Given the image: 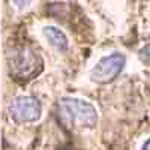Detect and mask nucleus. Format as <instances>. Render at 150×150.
Wrapping results in <instances>:
<instances>
[{"label": "nucleus", "mask_w": 150, "mask_h": 150, "mask_svg": "<svg viewBox=\"0 0 150 150\" xmlns=\"http://www.w3.org/2000/svg\"><path fill=\"white\" fill-rule=\"evenodd\" d=\"M62 110L66 112L68 119L83 128H93L96 126L98 114L93 105L78 99H63L62 101Z\"/></svg>", "instance_id": "nucleus-1"}, {"label": "nucleus", "mask_w": 150, "mask_h": 150, "mask_svg": "<svg viewBox=\"0 0 150 150\" xmlns=\"http://www.w3.org/2000/svg\"><path fill=\"white\" fill-rule=\"evenodd\" d=\"M125 63H126V57L120 53H114L108 57H104L93 68L92 80L96 83H101V84L110 83L119 77V74L122 72Z\"/></svg>", "instance_id": "nucleus-2"}, {"label": "nucleus", "mask_w": 150, "mask_h": 150, "mask_svg": "<svg viewBox=\"0 0 150 150\" xmlns=\"http://www.w3.org/2000/svg\"><path fill=\"white\" fill-rule=\"evenodd\" d=\"M9 112L17 122H35L41 116V104L36 98L20 96L9 104Z\"/></svg>", "instance_id": "nucleus-3"}, {"label": "nucleus", "mask_w": 150, "mask_h": 150, "mask_svg": "<svg viewBox=\"0 0 150 150\" xmlns=\"http://www.w3.org/2000/svg\"><path fill=\"white\" fill-rule=\"evenodd\" d=\"M44 35L45 38L51 42V45H54L57 50H60V51H66L68 50V39H66V36L65 33L59 30L57 27L54 26H48L44 29Z\"/></svg>", "instance_id": "nucleus-4"}, {"label": "nucleus", "mask_w": 150, "mask_h": 150, "mask_svg": "<svg viewBox=\"0 0 150 150\" xmlns=\"http://www.w3.org/2000/svg\"><path fill=\"white\" fill-rule=\"evenodd\" d=\"M33 65H35V56L32 51L23 48L18 51V54L15 56V68L21 71V74H29L30 71H33Z\"/></svg>", "instance_id": "nucleus-5"}, {"label": "nucleus", "mask_w": 150, "mask_h": 150, "mask_svg": "<svg viewBox=\"0 0 150 150\" xmlns=\"http://www.w3.org/2000/svg\"><path fill=\"white\" fill-rule=\"evenodd\" d=\"M140 57L143 59V62H146V63H150V44L146 45L144 48H141Z\"/></svg>", "instance_id": "nucleus-6"}, {"label": "nucleus", "mask_w": 150, "mask_h": 150, "mask_svg": "<svg viewBox=\"0 0 150 150\" xmlns=\"http://www.w3.org/2000/svg\"><path fill=\"white\" fill-rule=\"evenodd\" d=\"M12 2H14L18 8H26V6L32 2V0H12Z\"/></svg>", "instance_id": "nucleus-7"}, {"label": "nucleus", "mask_w": 150, "mask_h": 150, "mask_svg": "<svg viewBox=\"0 0 150 150\" xmlns=\"http://www.w3.org/2000/svg\"><path fill=\"white\" fill-rule=\"evenodd\" d=\"M143 150H150V140H149V141H146V144H144Z\"/></svg>", "instance_id": "nucleus-8"}]
</instances>
